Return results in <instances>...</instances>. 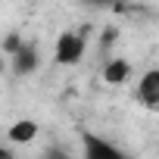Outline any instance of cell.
<instances>
[{"label":"cell","instance_id":"6da1fadb","mask_svg":"<svg viewBox=\"0 0 159 159\" xmlns=\"http://www.w3.org/2000/svg\"><path fill=\"white\" fill-rule=\"evenodd\" d=\"M81 56H84V34L81 31H62L56 38L53 59L59 66H75V62H81Z\"/></svg>","mask_w":159,"mask_h":159},{"label":"cell","instance_id":"277c9868","mask_svg":"<svg viewBox=\"0 0 159 159\" xmlns=\"http://www.w3.org/2000/svg\"><path fill=\"white\" fill-rule=\"evenodd\" d=\"M10 62H13V72H16V75H31V72L41 66L38 47H34V44H22V47H19V53H13V56H10Z\"/></svg>","mask_w":159,"mask_h":159},{"label":"cell","instance_id":"3957f363","mask_svg":"<svg viewBox=\"0 0 159 159\" xmlns=\"http://www.w3.org/2000/svg\"><path fill=\"white\" fill-rule=\"evenodd\" d=\"M137 100H140L147 109H159V72H156V69H150V72L140 78Z\"/></svg>","mask_w":159,"mask_h":159},{"label":"cell","instance_id":"7a4b0ae2","mask_svg":"<svg viewBox=\"0 0 159 159\" xmlns=\"http://www.w3.org/2000/svg\"><path fill=\"white\" fill-rule=\"evenodd\" d=\"M81 143H84V159H128L116 143H109L97 134H81Z\"/></svg>","mask_w":159,"mask_h":159},{"label":"cell","instance_id":"ba28073f","mask_svg":"<svg viewBox=\"0 0 159 159\" xmlns=\"http://www.w3.org/2000/svg\"><path fill=\"white\" fill-rule=\"evenodd\" d=\"M3 159H13V153H10V150H7V153H3Z\"/></svg>","mask_w":159,"mask_h":159},{"label":"cell","instance_id":"52a82bcc","mask_svg":"<svg viewBox=\"0 0 159 159\" xmlns=\"http://www.w3.org/2000/svg\"><path fill=\"white\" fill-rule=\"evenodd\" d=\"M19 47H22V38H19V34H7V38H3V50H7V56L19 53Z\"/></svg>","mask_w":159,"mask_h":159},{"label":"cell","instance_id":"9c48e42d","mask_svg":"<svg viewBox=\"0 0 159 159\" xmlns=\"http://www.w3.org/2000/svg\"><path fill=\"white\" fill-rule=\"evenodd\" d=\"M3 153H7V150H3V143H0V159H3Z\"/></svg>","mask_w":159,"mask_h":159},{"label":"cell","instance_id":"8992f818","mask_svg":"<svg viewBox=\"0 0 159 159\" xmlns=\"http://www.w3.org/2000/svg\"><path fill=\"white\" fill-rule=\"evenodd\" d=\"M38 137V125L31 119H19L16 125H10V140L13 143H31Z\"/></svg>","mask_w":159,"mask_h":159},{"label":"cell","instance_id":"5b68a950","mask_svg":"<svg viewBox=\"0 0 159 159\" xmlns=\"http://www.w3.org/2000/svg\"><path fill=\"white\" fill-rule=\"evenodd\" d=\"M128 75H131V62L128 59H109L106 66H103V81L106 84H122V81H128Z\"/></svg>","mask_w":159,"mask_h":159}]
</instances>
